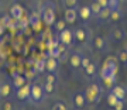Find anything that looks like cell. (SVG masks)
Masks as SVG:
<instances>
[{
    "mask_svg": "<svg viewBox=\"0 0 127 110\" xmlns=\"http://www.w3.org/2000/svg\"><path fill=\"white\" fill-rule=\"evenodd\" d=\"M85 96H86V103L89 105H96L99 103L102 99V87L99 83H91L85 90Z\"/></svg>",
    "mask_w": 127,
    "mask_h": 110,
    "instance_id": "1",
    "label": "cell"
},
{
    "mask_svg": "<svg viewBox=\"0 0 127 110\" xmlns=\"http://www.w3.org/2000/svg\"><path fill=\"white\" fill-rule=\"evenodd\" d=\"M41 17L44 20V23L47 26H52L55 24V9H54V3L51 1H45L42 9H41Z\"/></svg>",
    "mask_w": 127,
    "mask_h": 110,
    "instance_id": "2",
    "label": "cell"
},
{
    "mask_svg": "<svg viewBox=\"0 0 127 110\" xmlns=\"http://www.w3.org/2000/svg\"><path fill=\"white\" fill-rule=\"evenodd\" d=\"M44 97H45V93H44V89L41 85H31L30 87V100L34 102V103H40V102L44 100Z\"/></svg>",
    "mask_w": 127,
    "mask_h": 110,
    "instance_id": "3",
    "label": "cell"
},
{
    "mask_svg": "<svg viewBox=\"0 0 127 110\" xmlns=\"http://www.w3.org/2000/svg\"><path fill=\"white\" fill-rule=\"evenodd\" d=\"M88 38H89V31L85 30L83 27H78L73 30V40H75V42L83 45V44L88 42Z\"/></svg>",
    "mask_w": 127,
    "mask_h": 110,
    "instance_id": "4",
    "label": "cell"
},
{
    "mask_svg": "<svg viewBox=\"0 0 127 110\" xmlns=\"http://www.w3.org/2000/svg\"><path fill=\"white\" fill-rule=\"evenodd\" d=\"M116 71H117V64H116V59L113 58H109L106 59L103 68H102V76H107V75H116Z\"/></svg>",
    "mask_w": 127,
    "mask_h": 110,
    "instance_id": "5",
    "label": "cell"
},
{
    "mask_svg": "<svg viewBox=\"0 0 127 110\" xmlns=\"http://www.w3.org/2000/svg\"><path fill=\"white\" fill-rule=\"evenodd\" d=\"M72 105L75 109L81 110L86 106V96H85V92H76L72 95Z\"/></svg>",
    "mask_w": 127,
    "mask_h": 110,
    "instance_id": "6",
    "label": "cell"
},
{
    "mask_svg": "<svg viewBox=\"0 0 127 110\" xmlns=\"http://www.w3.org/2000/svg\"><path fill=\"white\" fill-rule=\"evenodd\" d=\"M92 16H93V14H92L89 6H81V7H78V18H79L83 24L89 23Z\"/></svg>",
    "mask_w": 127,
    "mask_h": 110,
    "instance_id": "7",
    "label": "cell"
},
{
    "mask_svg": "<svg viewBox=\"0 0 127 110\" xmlns=\"http://www.w3.org/2000/svg\"><path fill=\"white\" fill-rule=\"evenodd\" d=\"M58 41L62 42L64 45H71L73 41V31H71L69 28H65V30H62L61 32H58Z\"/></svg>",
    "mask_w": 127,
    "mask_h": 110,
    "instance_id": "8",
    "label": "cell"
},
{
    "mask_svg": "<svg viewBox=\"0 0 127 110\" xmlns=\"http://www.w3.org/2000/svg\"><path fill=\"white\" fill-rule=\"evenodd\" d=\"M82 56H83V55H82L79 51H75V52H72V54L69 55L68 64H69V68L72 69V71H75V69H78V68H81Z\"/></svg>",
    "mask_w": 127,
    "mask_h": 110,
    "instance_id": "9",
    "label": "cell"
},
{
    "mask_svg": "<svg viewBox=\"0 0 127 110\" xmlns=\"http://www.w3.org/2000/svg\"><path fill=\"white\" fill-rule=\"evenodd\" d=\"M126 38V30L123 27H114L110 32V40L113 42H122Z\"/></svg>",
    "mask_w": 127,
    "mask_h": 110,
    "instance_id": "10",
    "label": "cell"
},
{
    "mask_svg": "<svg viewBox=\"0 0 127 110\" xmlns=\"http://www.w3.org/2000/svg\"><path fill=\"white\" fill-rule=\"evenodd\" d=\"M64 20L66 24H73L78 20V7H69L64 13Z\"/></svg>",
    "mask_w": 127,
    "mask_h": 110,
    "instance_id": "11",
    "label": "cell"
},
{
    "mask_svg": "<svg viewBox=\"0 0 127 110\" xmlns=\"http://www.w3.org/2000/svg\"><path fill=\"white\" fill-rule=\"evenodd\" d=\"M107 41H106V38H103L102 35H96L93 38V47H95V50H97L99 52H106L107 51Z\"/></svg>",
    "mask_w": 127,
    "mask_h": 110,
    "instance_id": "12",
    "label": "cell"
},
{
    "mask_svg": "<svg viewBox=\"0 0 127 110\" xmlns=\"http://www.w3.org/2000/svg\"><path fill=\"white\" fill-rule=\"evenodd\" d=\"M30 85L28 83H26L24 86L18 87V89H16V97H17L18 100H27V99H30Z\"/></svg>",
    "mask_w": 127,
    "mask_h": 110,
    "instance_id": "13",
    "label": "cell"
},
{
    "mask_svg": "<svg viewBox=\"0 0 127 110\" xmlns=\"http://www.w3.org/2000/svg\"><path fill=\"white\" fill-rule=\"evenodd\" d=\"M59 65L58 58H54V56H48L45 59V71L47 72H57Z\"/></svg>",
    "mask_w": 127,
    "mask_h": 110,
    "instance_id": "14",
    "label": "cell"
},
{
    "mask_svg": "<svg viewBox=\"0 0 127 110\" xmlns=\"http://www.w3.org/2000/svg\"><path fill=\"white\" fill-rule=\"evenodd\" d=\"M11 95H13V85L11 83H1L0 85V97L9 99Z\"/></svg>",
    "mask_w": 127,
    "mask_h": 110,
    "instance_id": "15",
    "label": "cell"
},
{
    "mask_svg": "<svg viewBox=\"0 0 127 110\" xmlns=\"http://www.w3.org/2000/svg\"><path fill=\"white\" fill-rule=\"evenodd\" d=\"M110 13H112V10L109 7H103V9L99 11V14L96 16V20H97V23H107L110 21Z\"/></svg>",
    "mask_w": 127,
    "mask_h": 110,
    "instance_id": "16",
    "label": "cell"
},
{
    "mask_svg": "<svg viewBox=\"0 0 127 110\" xmlns=\"http://www.w3.org/2000/svg\"><path fill=\"white\" fill-rule=\"evenodd\" d=\"M109 92H112L114 96L120 99V100H124L126 99V95H127V90L124 89V86H120V85H114Z\"/></svg>",
    "mask_w": 127,
    "mask_h": 110,
    "instance_id": "17",
    "label": "cell"
},
{
    "mask_svg": "<svg viewBox=\"0 0 127 110\" xmlns=\"http://www.w3.org/2000/svg\"><path fill=\"white\" fill-rule=\"evenodd\" d=\"M23 14H24V9L20 4H14L13 7H11V10H10V16H11L14 20H20V18L23 17Z\"/></svg>",
    "mask_w": 127,
    "mask_h": 110,
    "instance_id": "18",
    "label": "cell"
},
{
    "mask_svg": "<svg viewBox=\"0 0 127 110\" xmlns=\"http://www.w3.org/2000/svg\"><path fill=\"white\" fill-rule=\"evenodd\" d=\"M27 83V81H26V78H24L23 75H18V73H16L13 76V87L14 89H18V87L24 86Z\"/></svg>",
    "mask_w": 127,
    "mask_h": 110,
    "instance_id": "19",
    "label": "cell"
},
{
    "mask_svg": "<svg viewBox=\"0 0 127 110\" xmlns=\"http://www.w3.org/2000/svg\"><path fill=\"white\" fill-rule=\"evenodd\" d=\"M102 81H103L104 87L107 89H112L116 83V75H107V76H102Z\"/></svg>",
    "mask_w": 127,
    "mask_h": 110,
    "instance_id": "20",
    "label": "cell"
},
{
    "mask_svg": "<svg viewBox=\"0 0 127 110\" xmlns=\"http://www.w3.org/2000/svg\"><path fill=\"white\" fill-rule=\"evenodd\" d=\"M123 17H124V16H123V11L120 9H116L110 13V21H112V23H119V21H122Z\"/></svg>",
    "mask_w": 127,
    "mask_h": 110,
    "instance_id": "21",
    "label": "cell"
},
{
    "mask_svg": "<svg viewBox=\"0 0 127 110\" xmlns=\"http://www.w3.org/2000/svg\"><path fill=\"white\" fill-rule=\"evenodd\" d=\"M42 89H44V93H45V96H50L55 92L57 89V85L55 83H50V82H44L42 83Z\"/></svg>",
    "mask_w": 127,
    "mask_h": 110,
    "instance_id": "22",
    "label": "cell"
},
{
    "mask_svg": "<svg viewBox=\"0 0 127 110\" xmlns=\"http://www.w3.org/2000/svg\"><path fill=\"white\" fill-rule=\"evenodd\" d=\"M96 71H97V65H96L95 62H91V64L86 66V69H85V73H86L88 76H93L96 73Z\"/></svg>",
    "mask_w": 127,
    "mask_h": 110,
    "instance_id": "23",
    "label": "cell"
},
{
    "mask_svg": "<svg viewBox=\"0 0 127 110\" xmlns=\"http://www.w3.org/2000/svg\"><path fill=\"white\" fill-rule=\"evenodd\" d=\"M52 110H71V109L65 102H55L54 106H52Z\"/></svg>",
    "mask_w": 127,
    "mask_h": 110,
    "instance_id": "24",
    "label": "cell"
},
{
    "mask_svg": "<svg viewBox=\"0 0 127 110\" xmlns=\"http://www.w3.org/2000/svg\"><path fill=\"white\" fill-rule=\"evenodd\" d=\"M89 7H91V11H92V14H93V16H97V14H99V11L102 9H103V7H102V6L100 4H97V3H96V1H93V3H91V4H89Z\"/></svg>",
    "mask_w": 127,
    "mask_h": 110,
    "instance_id": "25",
    "label": "cell"
},
{
    "mask_svg": "<svg viewBox=\"0 0 127 110\" xmlns=\"http://www.w3.org/2000/svg\"><path fill=\"white\" fill-rule=\"evenodd\" d=\"M106 100H107V105L110 106V107H113L114 105H116V103H117V97L114 96L113 93H112V92H109V95H107V97H106Z\"/></svg>",
    "mask_w": 127,
    "mask_h": 110,
    "instance_id": "26",
    "label": "cell"
},
{
    "mask_svg": "<svg viewBox=\"0 0 127 110\" xmlns=\"http://www.w3.org/2000/svg\"><path fill=\"white\" fill-rule=\"evenodd\" d=\"M45 82L55 83V85H57L58 79H57V75H55V72H48V73H47V75H45Z\"/></svg>",
    "mask_w": 127,
    "mask_h": 110,
    "instance_id": "27",
    "label": "cell"
},
{
    "mask_svg": "<svg viewBox=\"0 0 127 110\" xmlns=\"http://www.w3.org/2000/svg\"><path fill=\"white\" fill-rule=\"evenodd\" d=\"M35 71L37 72H44L45 71V59H41L35 62Z\"/></svg>",
    "mask_w": 127,
    "mask_h": 110,
    "instance_id": "28",
    "label": "cell"
},
{
    "mask_svg": "<svg viewBox=\"0 0 127 110\" xmlns=\"http://www.w3.org/2000/svg\"><path fill=\"white\" fill-rule=\"evenodd\" d=\"M78 1L79 0H62V4L69 9V7H78Z\"/></svg>",
    "mask_w": 127,
    "mask_h": 110,
    "instance_id": "29",
    "label": "cell"
},
{
    "mask_svg": "<svg viewBox=\"0 0 127 110\" xmlns=\"http://www.w3.org/2000/svg\"><path fill=\"white\" fill-rule=\"evenodd\" d=\"M65 27H66V26H65V23H64V20H58V21L55 23V30H57L58 32H61L62 30H65Z\"/></svg>",
    "mask_w": 127,
    "mask_h": 110,
    "instance_id": "30",
    "label": "cell"
},
{
    "mask_svg": "<svg viewBox=\"0 0 127 110\" xmlns=\"http://www.w3.org/2000/svg\"><path fill=\"white\" fill-rule=\"evenodd\" d=\"M107 7H109L112 11H113V10H116V9H119V0H109Z\"/></svg>",
    "mask_w": 127,
    "mask_h": 110,
    "instance_id": "31",
    "label": "cell"
},
{
    "mask_svg": "<svg viewBox=\"0 0 127 110\" xmlns=\"http://www.w3.org/2000/svg\"><path fill=\"white\" fill-rule=\"evenodd\" d=\"M0 110H14V106H13V103L11 102H4L3 105H1V107H0Z\"/></svg>",
    "mask_w": 127,
    "mask_h": 110,
    "instance_id": "32",
    "label": "cell"
},
{
    "mask_svg": "<svg viewBox=\"0 0 127 110\" xmlns=\"http://www.w3.org/2000/svg\"><path fill=\"white\" fill-rule=\"evenodd\" d=\"M92 61H91V58H88V56H82V61H81V68H83V69H86V66L89 64H91Z\"/></svg>",
    "mask_w": 127,
    "mask_h": 110,
    "instance_id": "33",
    "label": "cell"
},
{
    "mask_svg": "<svg viewBox=\"0 0 127 110\" xmlns=\"http://www.w3.org/2000/svg\"><path fill=\"white\" fill-rule=\"evenodd\" d=\"M113 109L114 110H124V100H120V99H119L117 103L113 106Z\"/></svg>",
    "mask_w": 127,
    "mask_h": 110,
    "instance_id": "34",
    "label": "cell"
},
{
    "mask_svg": "<svg viewBox=\"0 0 127 110\" xmlns=\"http://www.w3.org/2000/svg\"><path fill=\"white\" fill-rule=\"evenodd\" d=\"M120 61H122L124 65H127V52H126V50L120 54Z\"/></svg>",
    "mask_w": 127,
    "mask_h": 110,
    "instance_id": "35",
    "label": "cell"
},
{
    "mask_svg": "<svg viewBox=\"0 0 127 110\" xmlns=\"http://www.w3.org/2000/svg\"><path fill=\"white\" fill-rule=\"evenodd\" d=\"M97 4H100L102 7H107V3H109V0H95Z\"/></svg>",
    "mask_w": 127,
    "mask_h": 110,
    "instance_id": "36",
    "label": "cell"
},
{
    "mask_svg": "<svg viewBox=\"0 0 127 110\" xmlns=\"http://www.w3.org/2000/svg\"><path fill=\"white\" fill-rule=\"evenodd\" d=\"M3 32H4V27H3V26H0V35H1Z\"/></svg>",
    "mask_w": 127,
    "mask_h": 110,
    "instance_id": "37",
    "label": "cell"
},
{
    "mask_svg": "<svg viewBox=\"0 0 127 110\" xmlns=\"http://www.w3.org/2000/svg\"><path fill=\"white\" fill-rule=\"evenodd\" d=\"M0 51H1V40H0Z\"/></svg>",
    "mask_w": 127,
    "mask_h": 110,
    "instance_id": "38",
    "label": "cell"
}]
</instances>
